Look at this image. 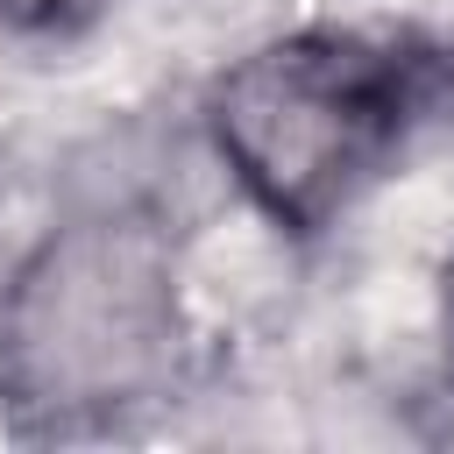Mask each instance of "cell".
<instances>
[{
    "mask_svg": "<svg viewBox=\"0 0 454 454\" xmlns=\"http://www.w3.org/2000/svg\"><path fill=\"white\" fill-rule=\"evenodd\" d=\"M433 92V57L404 35L298 28L220 71L206 128L234 184L291 234L340 220L397 156Z\"/></svg>",
    "mask_w": 454,
    "mask_h": 454,
    "instance_id": "obj_1",
    "label": "cell"
},
{
    "mask_svg": "<svg viewBox=\"0 0 454 454\" xmlns=\"http://www.w3.org/2000/svg\"><path fill=\"white\" fill-rule=\"evenodd\" d=\"M99 7H106V0H0V14L21 21V28H35V35H64V28L92 21Z\"/></svg>",
    "mask_w": 454,
    "mask_h": 454,
    "instance_id": "obj_3",
    "label": "cell"
},
{
    "mask_svg": "<svg viewBox=\"0 0 454 454\" xmlns=\"http://www.w3.org/2000/svg\"><path fill=\"white\" fill-rule=\"evenodd\" d=\"M170 291L114 241H50L43 270L21 277L0 362L14 404H114L135 397L163 362Z\"/></svg>",
    "mask_w": 454,
    "mask_h": 454,
    "instance_id": "obj_2",
    "label": "cell"
}]
</instances>
